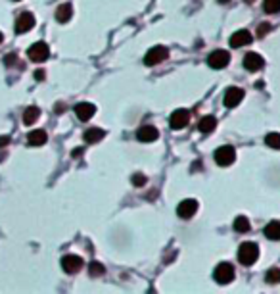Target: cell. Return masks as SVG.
Wrapping results in <instances>:
<instances>
[{"mask_svg":"<svg viewBox=\"0 0 280 294\" xmlns=\"http://www.w3.org/2000/svg\"><path fill=\"white\" fill-rule=\"evenodd\" d=\"M234 267H232V263H228V261H223V263H219L215 267V271H213V279H215L219 284H228L232 279H234Z\"/></svg>","mask_w":280,"mask_h":294,"instance_id":"obj_2","label":"cell"},{"mask_svg":"<svg viewBox=\"0 0 280 294\" xmlns=\"http://www.w3.org/2000/svg\"><path fill=\"white\" fill-rule=\"evenodd\" d=\"M167 56H169V48H167V46H163V44L152 46L150 50L146 52V56H144V64L146 65H158L160 62L167 60Z\"/></svg>","mask_w":280,"mask_h":294,"instance_id":"obj_3","label":"cell"},{"mask_svg":"<svg viewBox=\"0 0 280 294\" xmlns=\"http://www.w3.org/2000/svg\"><path fill=\"white\" fill-rule=\"evenodd\" d=\"M251 33L246 31V29H240V31H236L232 37H230V46L232 48H240V46H246V44L251 43Z\"/></svg>","mask_w":280,"mask_h":294,"instance_id":"obj_15","label":"cell"},{"mask_svg":"<svg viewBox=\"0 0 280 294\" xmlns=\"http://www.w3.org/2000/svg\"><path fill=\"white\" fill-rule=\"evenodd\" d=\"M249 227H251V225H249V221L246 216H238V218L234 219V231H236V233H248Z\"/></svg>","mask_w":280,"mask_h":294,"instance_id":"obj_22","label":"cell"},{"mask_svg":"<svg viewBox=\"0 0 280 294\" xmlns=\"http://www.w3.org/2000/svg\"><path fill=\"white\" fill-rule=\"evenodd\" d=\"M39 118H41V110L37 108V106H29V108L23 112V123L25 125H33Z\"/></svg>","mask_w":280,"mask_h":294,"instance_id":"obj_21","label":"cell"},{"mask_svg":"<svg viewBox=\"0 0 280 294\" xmlns=\"http://www.w3.org/2000/svg\"><path fill=\"white\" fill-rule=\"evenodd\" d=\"M196 212H198V200H194V198H186L177 206V214L183 219H190Z\"/></svg>","mask_w":280,"mask_h":294,"instance_id":"obj_9","label":"cell"},{"mask_svg":"<svg viewBox=\"0 0 280 294\" xmlns=\"http://www.w3.org/2000/svg\"><path fill=\"white\" fill-rule=\"evenodd\" d=\"M198 129H200V133H204V135L213 133L217 129V118L215 116H205V118H202L200 123H198Z\"/></svg>","mask_w":280,"mask_h":294,"instance_id":"obj_16","label":"cell"},{"mask_svg":"<svg viewBox=\"0 0 280 294\" xmlns=\"http://www.w3.org/2000/svg\"><path fill=\"white\" fill-rule=\"evenodd\" d=\"M27 56H29V60L37 62V64H41V62H44V60H48V56H50V48H48V44L46 43L39 41V43H35V44L29 46Z\"/></svg>","mask_w":280,"mask_h":294,"instance_id":"obj_4","label":"cell"},{"mask_svg":"<svg viewBox=\"0 0 280 294\" xmlns=\"http://www.w3.org/2000/svg\"><path fill=\"white\" fill-rule=\"evenodd\" d=\"M242 100H244V90L240 87H230L225 92V100L223 102H225L226 108H236Z\"/></svg>","mask_w":280,"mask_h":294,"instance_id":"obj_10","label":"cell"},{"mask_svg":"<svg viewBox=\"0 0 280 294\" xmlns=\"http://www.w3.org/2000/svg\"><path fill=\"white\" fill-rule=\"evenodd\" d=\"M265 144L274 148V150H280V133H269L265 137Z\"/></svg>","mask_w":280,"mask_h":294,"instance_id":"obj_23","label":"cell"},{"mask_svg":"<svg viewBox=\"0 0 280 294\" xmlns=\"http://www.w3.org/2000/svg\"><path fill=\"white\" fill-rule=\"evenodd\" d=\"M46 141H48V135H46L43 129H35L27 135V142H29V146H43Z\"/></svg>","mask_w":280,"mask_h":294,"instance_id":"obj_17","label":"cell"},{"mask_svg":"<svg viewBox=\"0 0 280 294\" xmlns=\"http://www.w3.org/2000/svg\"><path fill=\"white\" fill-rule=\"evenodd\" d=\"M263 10L267 12V14H278L280 0H263Z\"/></svg>","mask_w":280,"mask_h":294,"instance_id":"obj_24","label":"cell"},{"mask_svg":"<svg viewBox=\"0 0 280 294\" xmlns=\"http://www.w3.org/2000/svg\"><path fill=\"white\" fill-rule=\"evenodd\" d=\"M188 121H190V112L184 108H179L171 114L169 125H171L173 129H184V127L188 125Z\"/></svg>","mask_w":280,"mask_h":294,"instance_id":"obj_7","label":"cell"},{"mask_svg":"<svg viewBox=\"0 0 280 294\" xmlns=\"http://www.w3.org/2000/svg\"><path fill=\"white\" fill-rule=\"evenodd\" d=\"M132 185H134V186H144V185H146V175L134 173V175H132Z\"/></svg>","mask_w":280,"mask_h":294,"instance_id":"obj_27","label":"cell"},{"mask_svg":"<svg viewBox=\"0 0 280 294\" xmlns=\"http://www.w3.org/2000/svg\"><path fill=\"white\" fill-rule=\"evenodd\" d=\"M217 2H221V4H226V2H230V0H217Z\"/></svg>","mask_w":280,"mask_h":294,"instance_id":"obj_31","label":"cell"},{"mask_svg":"<svg viewBox=\"0 0 280 294\" xmlns=\"http://www.w3.org/2000/svg\"><path fill=\"white\" fill-rule=\"evenodd\" d=\"M265 281L270 284H278L280 283V267H270L267 275H265Z\"/></svg>","mask_w":280,"mask_h":294,"instance_id":"obj_25","label":"cell"},{"mask_svg":"<svg viewBox=\"0 0 280 294\" xmlns=\"http://www.w3.org/2000/svg\"><path fill=\"white\" fill-rule=\"evenodd\" d=\"M207 64L213 69H223L230 64V54L226 50H213L211 54L207 56Z\"/></svg>","mask_w":280,"mask_h":294,"instance_id":"obj_6","label":"cell"},{"mask_svg":"<svg viewBox=\"0 0 280 294\" xmlns=\"http://www.w3.org/2000/svg\"><path fill=\"white\" fill-rule=\"evenodd\" d=\"M158 137H160V131L156 129L154 125H142L138 131H136V139L140 142H154L158 141Z\"/></svg>","mask_w":280,"mask_h":294,"instance_id":"obj_13","label":"cell"},{"mask_svg":"<svg viewBox=\"0 0 280 294\" xmlns=\"http://www.w3.org/2000/svg\"><path fill=\"white\" fill-rule=\"evenodd\" d=\"M35 27V16L31 12H23L22 16L16 20V33H27Z\"/></svg>","mask_w":280,"mask_h":294,"instance_id":"obj_12","label":"cell"},{"mask_svg":"<svg viewBox=\"0 0 280 294\" xmlns=\"http://www.w3.org/2000/svg\"><path fill=\"white\" fill-rule=\"evenodd\" d=\"M263 233L269 240H280V221H270L269 225L263 229Z\"/></svg>","mask_w":280,"mask_h":294,"instance_id":"obj_20","label":"cell"},{"mask_svg":"<svg viewBox=\"0 0 280 294\" xmlns=\"http://www.w3.org/2000/svg\"><path fill=\"white\" fill-rule=\"evenodd\" d=\"M2 41H4V35H2V33H0V44H2Z\"/></svg>","mask_w":280,"mask_h":294,"instance_id":"obj_32","label":"cell"},{"mask_svg":"<svg viewBox=\"0 0 280 294\" xmlns=\"http://www.w3.org/2000/svg\"><path fill=\"white\" fill-rule=\"evenodd\" d=\"M35 79H44V71H37V73H35Z\"/></svg>","mask_w":280,"mask_h":294,"instance_id":"obj_30","label":"cell"},{"mask_svg":"<svg viewBox=\"0 0 280 294\" xmlns=\"http://www.w3.org/2000/svg\"><path fill=\"white\" fill-rule=\"evenodd\" d=\"M104 265L100 263V261H92L90 265H88V273H90V277H100V275H104Z\"/></svg>","mask_w":280,"mask_h":294,"instance_id":"obj_26","label":"cell"},{"mask_svg":"<svg viewBox=\"0 0 280 294\" xmlns=\"http://www.w3.org/2000/svg\"><path fill=\"white\" fill-rule=\"evenodd\" d=\"M62 267H64L65 273L73 275V273H79L81 267H83V258L81 256H75V254H67L62 258Z\"/></svg>","mask_w":280,"mask_h":294,"instance_id":"obj_8","label":"cell"},{"mask_svg":"<svg viewBox=\"0 0 280 294\" xmlns=\"http://www.w3.org/2000/svg\"><path fill=\"white\" fill-rule=\"evenodd\" d=\"M270 31V25L269 23H263V25H259V29H257V37H263L265 33H269Z\"/></svg>","mask_w":280,"mask_h":294,"instance_id":"obj_28","label":"cell"},{"mask_svg":"<svg viewBox=\"0 0 280 294\" xmlns=\"http://www.w3.org/2000/svg\"><path fill=\"white\" fill-rule=\"evenodd\" d=\"M259 258V246L255 242H244V244H240V248H238V261L242 263V265H251V263H255Z\"/></svg>","mask_w":280,"mask_h":294,"instance_id":"obj_1","label":"cell"},{"mask_svg":"<svg viewBox=\"0 0 280 294\" xmlns=\"http://www.w3.org/2000/svg\"><path fill=\"white\" fill-rule=\"evenodd\" d=\"M244 2H248V4H249V2H253V0H244Z\"/></svg>","mask_w":280,"mask_h":294,"instance_id":"obj_33","label":"cell"},{"mask_svg":"<svg viewBox=\"0 0 280 294\" xmlns=\"http://www.w3.org/2000/svg\"><path fill=\"white\" fill-rule=\"evenodd\" d=\"M263 65H265V60H263V56L257 54V52H249V54H246V58H244V67H246L248 71H251V73L263 69Z\"/></svg>","mask_w":280,"mask_h":294,"instance_id":"obj_11","label":"cell"},{"mask_svg":"<svg viewBox=\"0 0 280 294\" xmlns=\"http://www.w3.org/2000/svg\"><path fill=\"white\" fill-rule=\"evenodd\" d=\"M106 137V131L100 129V127H90V129L85 131V142L88 144H94V142L102 141Z\"/></svg>","mask_w":280,"mask_h":294,"instance_id":"obj_18","label":"cell"},{"mask_svg":"<svg viewBox=\"0 0 280 294\" xmlns=\"http://www.w3.org/2000/svg\"><path fill=\"white\" fill-rule=\"evenodd\" d=\"M10 142V137H0V148H4Z\"/></svg>","mask_w":280,"mask_h":294,"instance_id":"obj_29","label":"cell"},{"mask_svg":"<svg viewBox=\"0 0 280 294\" xmlns=\"http://www.w3.org/2000/svg\"><path fill=\"white\" fill-rule=\"evenodd\" d=\"M236 160V150L230 146V144H226V146H221V148H217L215 150V162L217 165H221V167H228L230 163Z\"/></svg>","mask_w":280,"mask_h":294,"instance_id":"obj_5","label":"cell"},{"mask_svg":"<svg viewBox=\"0 0 280 294\" xmlns=\"http://www.w3.org/2000/svg\"><path fill=\"white\" fill-rule=\"evenodd\" d=\"M71 16H73V6H71V4H62V6H58V10H56V20L60 23H67L71 20Z\"/></svg>","mask_w":280,"mask_h":294,"instance_id":"obj_19","label":"cell"},{"mask_svg":"<svg viewBox=\"0 0 280 294\" xmlns=\"http://www.w3.org/2000/svg\"><path fill=\"white\" fill-rule=\"evenodd\" d=\"M75 114L81 121H88V120H92V116L96 114V106L90 104V102H81V104H77L75 106Z\"/></svg>","mask_w":280,"mask_h":294,"instance_id":"obj_14","label":"cell"}]
</instances>
